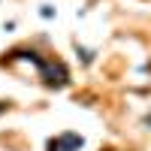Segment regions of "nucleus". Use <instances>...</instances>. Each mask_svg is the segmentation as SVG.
<instances>
[{
  "label": "nucleus",
  "mask_w": 151,
  "mask_h": 151,
  "mask_svg": "<svg viewBox=\"0 0 151 151\" xmlns=\"http://www.w3.org/2000/svg\"><path fill=\"white\" fill-rule=\"evenodd\" d=\"M79 148H82V136H76V133H64L60 139L48 142V151H79Z\"/></svg>",
  "instance_id": "f257e3e1"
},
{
  "label": "nucleus",
  "mask_w": 151,
  "mask_h": 151,
  "mask_svg": "<svg viewBox=\"0 0 151 151\" xmlns=\"http://www.w3.org/2000/svg\"><path fill=\"white\" fill-rule=\"evenodd\" d=\"M40 70H42V76H45V82L48 85H67V70L64 67H52V64H40Z\"/></svg>",
  "instance_id": "f03ea898"
}]
</instances>
